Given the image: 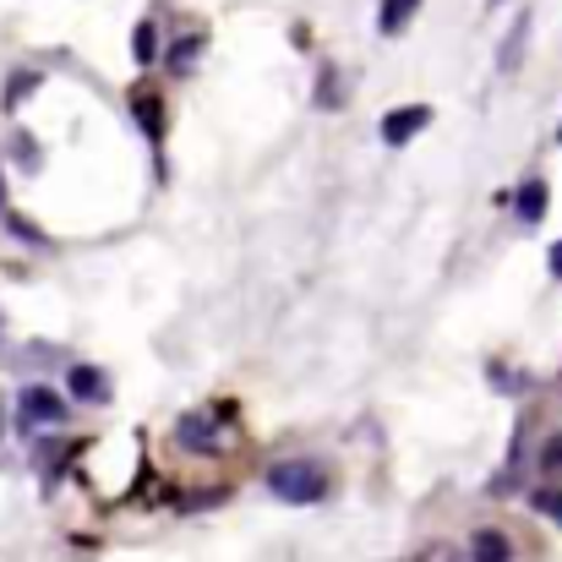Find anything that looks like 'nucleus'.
<instances>
[{"instance_id":"nucleus-1","label":"nucleus","mask_w":562,"mask_h":562,"mask_svg":"<svg viewBox=\"0 0 562 562\" xmlns=\"http://www.w3.org/2000/svg\"><path fill=\"white\" fill-rule=\"evenodd\" d=\"M268 492L279 497V503H323L328 492H334V475L317 464V459H279L273 470H268Z\"/></svg>"},{"instance_id":"nucleus-2","label":"nucleus","mask_w":562,"mask_h":562,"mask_svg":"<svg viewBox=\"0 0 562 562\" xmlns=\"http://www.w3.org/2000/svg\"><path fill=\"white\" fill-rule=\"evenodd\" d=\"M60 420H66V398H60L55 387L27 382V387L16 393V426H22V431H44V426H60Z\"/></svg>"},{"instance_id":"nucleus-3","label":"nucleus","mask_w":562,"mask_h":562,"mask_svg":"<svg viewBox=\"0 0 562 562\" xmlns=\"http://www.w3.org/2000/svg\"><path fill=\"white\" fill-rule=\"evenodd\" d=\"M132 115H137V126H143V137L148 143H165V99H159V88L154 82H137L132 88Z\"/></svg>"},{"instance_id":"nucleus-4","label":"nucleus","mask_w":562,"mask_h":562,"mask_svg":"<svg viewBox=\"0 0 562 562\" xmlns=\"http://www.w3.org/2000/svg\"><path fill=\"white\" fill-rule=\"evenodd\" d=\"M426 126H431V110H426V104H404V110H393V115L382 121V143H387V148H404V143L420 137Z\"/></svg>"},{"instance_id":"nucleus-5","label":"nucleus","mask_w":562,"mask_h":562,"mask_svg":"<svg viewBox=\"0 0 562 562\" xmlns=\"http://www.w3.org/2000/svg\"><path fill=\"white\" fill-rule=\"evenodd\" d=\"M218 437H224V426H218L207 409H196V415H187V420L176 426V442H181L187 453H213V448H218Z\"/></svg>"},{"instance_id":"nucleus-6","label":"nucleus","mask_w":562,"mask_h":562,"mask_svg":"<svg viewBox=\"0 0 562 562\" xmlns=\"http://www.w3.org/2000/svg\"><path fill=\"white\" fill-rule=\"evenodd\" d=\"M66 387H71V398H82V404H110V376L99 372V367H71V372H66Z\"/></svg>"},{"instance_id":"nucleus-7","label":"nucleus","mask_w":562,"mask_h":562,"mask_svg":"<svg viewBox=\"0 0 562 562\" xmlns=\"http://www.w3.org/2000/svg\"><path fill=\"white\" fill-rule=\"evenodd\" d=\"M202 49H207V33H196V27L181 33V38L165 49V71H170V77H191V66H196V55H202Z\"/></svg>"},{"instance_id":"nucleus-8","label":"nucleus","mask_w":562,"mask_h":562,"mask_svg":"<svg viewBox=\"0 0 562 562\" xmlns=\"http://www.w3.org/2000/svg\"><path fill=\"white\" fill-rule=\"evenodd\" d=\"M470 562H514V541L503 536V530H475L470 536Z\"/></svg>"},{"instance_id":"nucleus-9","label":"nucleus","mask_w":562,"mask_h":562,"mask_svg":"<svg viewBox=\"0 0 562 562\" xmlns=\"http://www.w3.org/2000/svg\"><path fill=\"white\" fill-rule=\"evenodd\" d=\"M547 202H552V191L541 176H530L525 187L514 191V207H519V224H541V213H547Z\"/></svg>"},{"instance_id":"nucleus-10","label":"nucleus","mask_w":562,"mask_h":562,"mask_svg":"<svg viewBox=\"0 0 562 562\" xmlns=\"http://www.w3.org/2000/svg\"><path fill=\"white\" fill-rule=\"evenodd\" d=\"M415 11H420V0H382V5H376V33H387V38L404 33Z\"/></svg>"},{"instance_id":"nucleus-11","label":"nucleus","mask_w":562,"mask_h":562,"mask_svg":"<svg viewBox=\"0 0 562 562\" xmlns=\"http://www.w3.org/2000/svg\"><path fill=\"white\" fill-rule=\"evenodd\" d=\"M339 104H345V71L323 66L317 71V110H339Z\"/></svg>"},{"instance_id":"nucleus-12","label":"nucleus","mask_w":562,"mask_h":562,"mask_svg":"<svg viewBox=\"0 0 562 562\" xmlns=\"http://www.w3.org/2000/svg\"><path fill=\"white\" fill-rule=\"evenodd\" d=\"M132 55H137V66H154V60H159V22H137Z\"/></svg>"},{"instance_id":"nucleus-13","label":"nucleus","mask_w":562,"mask_h":562,"mask_svg":"<svg viewBox=\"0 0 562 562\" xmlns=\"http://www.w3.org/2000/svg\"><path fill=\"white\" fill-rule=\"evenodd\" d=\"M530 508H536L547 525H558L562 530V486H541V492H530Z\"/></svg>"},{"instance_id":"nucleus-14","label":"nucleus","mask_w":562,"mask_h":562,"mask_svg":"<svg viewBox=\"0 0 562 562\" xmlns=\"http://www.w3.org/2000/svg\"><path fill=\"white\" fill-rule=\"evenodd\" d=\"M525 38H530V16H519V27H514V38L503 44V55H497V66H503V71H514V66L525 60Z\"/></svg>"},{"instance_id":"nucleus-15","label":"nucleus","mask_w":562,"mask_h":562,"mask_svg":"<svg viewBox=\"0 0 562 562\" xmlns=\"http://www.w3.org/2000/svg\"><path fill=\"white\" fill-rule=\"evenodd\" d=\"M33 88H38V71H11V82H5V110H16Z\"/></svg>"},{"instance_id":"nucleus-16","label":"nucleus","mask_w":562,"mask_h":562,"mask_svg":"<svg viewBox=\"0 0 562 562\" xmlns=\"http://www.w3.org/2000/svg\"><path fill=\"white\" fill-rule=\"evenodd\" d=\"M536 470H541V475H558V470H562V437H552V442L541 448V459H536Z\"/></svg>"},{"instance_id":"nucleus-17","label":"nucleus","mask_w":562,"mask_h":562,"mask_svg":"<svg viewBox=\"0 0 562 562\" xmlns=\"http://www.w3.org/2000/svg\"><path fill=\"white\" fill-rule=\"evenodd\" d=\"M16 159H22V170H38V143H27L22 132H16Z\"/></svg>"},{"instance_id":"nucleus-18","label":"nucleus","mask_w":562,"mask_h":562,"mask_svg":"<svg viewBox=\"0 0 562 562\" xmlns=\"http://www.w3.org/2000/svg\"><path fill=\"white\" fill-rule=\"evenodd\" d=\"M547 268H552V279H562V240L552 246V257H547Z\"/></svg>"},{"instance_id":"nucleus-19","label":"nucleus","mask_w":562,"mask_h":562,"mask_svg":"<svg viewBox=\"0 0 562 562\" xmlns=\"http://www.w3.org/2000/svg\"><path fill=\"white\" fill-rule=\"evenodd\" d=\"M11 218V202H5V176H0V224Z\"/></svg>"}]
</instances>
